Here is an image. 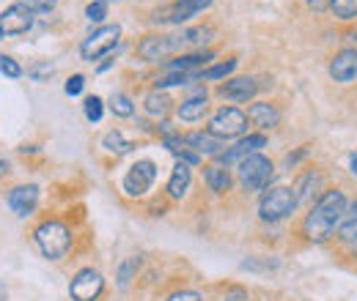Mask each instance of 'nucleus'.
<instances>
[{
  "instance_id": "8",
  "label": "nucleus",
  "mask_w": 357,
  "mask_h": 301,
  "mask_svg": "<svg viewBox=\"0 0 357 301\" xmlns=\"http://www.w3.org/2000/svg\"><path fill=\"white\" fill-rule=\"evenodd\" d=\"M154 178H157V165L151 159H140L124 175V192L130 197H140V195L149 192V186L154 184Z\"/></svg>"
},
{
  "instance_id": "27",
  "label": "nucleus",
  "mask_w": 357,
  "mask_h": 301,
  "mask_svg": "<svg viewBox=\"0 0 357 301\" xmlns=\"http://www.w3.org/2000/svg\"><path fill=\"white\" fill-rule=\"evenodd\" d=\"M110 110L119 115V118H130L135 113V104L130 96H124V93H113V99H110Z\"/></svg>"
},
{
  "instance_id": "20",
  "label": "nucleus",
  "mask_w": 357,
  "mask_h": 301,
  "mask_svg": "<svg viewBox=\"0 0 357 301\" xmlns=\"http://www.w3.org/2000/svg\"><path fill=\"white\" fill-rule=\"evenodd\" d=\"M190 178H192L190 165H187V162H178L176 168H174L171 181H168V195H171L174 200H181V197H184V192H187V186H190Z\"/></svg>"
},
{
  "instance_id": "14",
  "label": "nucleus",
  "mask_w": 357,
  "mask_h": 301,
  "mask_svg": "<svg viewBox=\"0 0 357 301\" xmlns=\"http://www.w3.org/2000/svg\"><path fill=\"white\" fill-rule=\"evenodd\" d=\"M267 145V137L264 134H248V137H242L231 151H225V154H220L218 159H220V165H231V162H242L245 156H250V154H256L259 148H264Z\"/></svg>"
},
{
  "instance_id": "31",
  "label": "nucleus",
  "mask_w": 357,
  "mask_h": 301,
  "mask_svg": "<svg viewBox=\"0 0 357 301\" xmlns=\"http://www.w3.org/2000/svg\"><path fill=\"white\" fill-rule=\"evenodd\" d=\"M0 72H3L6 77H11V80L22 77V66H20L14 58H6V55H0Z\"/></svg>"
},
{
  "instance_id": "9",
  "label": "nucleus",
  "mask_w": 357,
  "mask_h": 301,
  "mask_svg": "<svg viewBox=\"0 0 357 301\" xmlns=\"http://www.w3.org/2000/svg\"><path fill=\"white\" fill-rule=\"evenodd\" d=\"M209 6H212V0H176V3H171L168 8L157 11V14H154V22H174V25H181V22L192 19L195 14H201V11L209 8Z\"/></svg>"
},
{
  "instance_id": "17",
  "label": "nucleus",
  "mask_w": 357,
  "mask_h": 301,
  "mask_svg": "<svg viewBox=\"0 0 357 301\" xmlns=\"http://www.w3.org/2000/svg\"><path fill=\"white\" fill-rule=\"evenodd\" d=\"M184 143L192 145L198 154H206V156H220V154H223V151H220V148H223V140L215 137V134H209V131H206V134H187Z\"/></svg>"
},
{
  "instance_id": "40",
  "label": "nucleus",
  "mask_w": 357,
  "mask_h": 301,
  "mask_svg": "<svg viewBox=\"0 0 357 301\" xmlns=\"http://www.w3.org/2000/svg\"><path fill=\"white\" fill-rule=\"evenodd\" d=\"M308 6L316 8V11H324L327 8V0H308Z\"/></svg>"
},
{
  "instance_id": "16",
  "label": "nucleus",
  "mask_w": 357,
  "mask_h": 301,
  "mask_svg": "<svg viewBox=\"0 0 357 301\" xmlns=\"http://www.w3.org/2000/svg\"><path fill=\"white\" fill-rule=\"evenodd\" d=\"M256 90H259V86L253 77H236V80H228L225 86H220V96L231 99V101H248Z\"/></svg>"
},
{
  "instance_id": "39",
  "label": "nucleus",
  "mask_w": 357,
  "mask_h": 301,
  "mask_svg": "<svg viewBox=\"0 0 357 301\" xmlns=\"http://www.w3.org/2000/svg\"><path fill=\"white\" fill-rule=\"evenodd\" d=\"M305 154H308L305 148H303V151H297V154H289V156H286V165H289V168H294V165H297V162H300Z\"/></svg>"
},
{
  "instance_id": "12",
  "label": "nucleus",
  "mask_w": 357,
  "mask_h": 301,
  "mask_svg": "<svg viewBox=\"0 0 357 301\" xmlns=\"http://www.w3.org/2000/svg\"><path fill=\"white\" fill-rule=\"evenodd\" d=\"M330 77L335 83H352L357 77V49H341L330 63Z\"/></svg>"
},
{
  "instance_id": "26",
  "label": "nucleus",
  "mask_w": 357,
  "mask_h": 301,
  "mask_svg": "<svg viewBox=\"0 0 357 301\" xmlns=\"http://www.w3.org/2000/svg\"><path fill=\"white\" fill-rule=\"evenodd\" d=\"M330 11L338 17V19H355L357 17V0H327Z\"/></svg>"
},
{
  "instance_id": "33",
  "label": "nucleus",
  "mask_w": 357,
  "mask_h": 301,
  "mask_svg": "<svg viewBox=\"0 0 357 301\" xmlns=\"http://www.w3.org/2000/svg\"><path fill=\"white\" fill-rule=\"evenodd\" d=\"M86 17H89L91 22H102V19L107 17V6H105V0L89 3V8H86Z\"/></svg>"
},
{
  "instance_id": "23",
  "label": "nucleus",
  "mask_w": 357,
  "mask_h": 301,
  "mask_svg": "<svg viewBox=\"0 0 357 301\" xmlns=\"http://www.w3.org/2000/svg\"><path fill=\"white\" fill-rule=\"evenodd\" d=\"M338 236L344 241H355L357 238V200L352 206H347V211L341 216V225H338Z\"/></svg>"
},
{
  "instance_id": "29",
  "label": "nucleus",
  "mask_w": 357,
  "mask_h": 301,
  "mask_svg": "<svg viewBox=\"0 0 357 301\" xmlns=\"http://www.w3.org/2000/svg\"><path fill=\"white\" fill-rule=\"evenodd\" d=\"M234 69H236V60L231 58V60H225V63H218V66L204 69V72H201V77H204V80H223V77H228Z\"/></svg>"
},
{
  "instance_id": "42",
  "label": "nucleus",
  "mask_w": 357,
  "mask_h": 301,
  "mask_svg": "<svg viewBox=\"0 0 357 301\" xmlns=\"http://www.w3.org/2000/svg\"><path fill=\"white\" fill-rule=\"evenodd\" d=\"M3 170H8V165H6L3 159H0V172H3Z\"/></svg>"
},
{
  "instance_id": "36",
  "label": "nucleus",
  "mask_w": 357,
  "mask_h": 301,
  "mask_svg": "<svg viewBox=\"0 0 357 301\" xmlns=\"http://www.w3.org/2000/svg\"><path fill=\"white\" fill-rule=\"evenodd\" d=\"M28 74H31L33 80L42 83V80H47V77H52V66H50V63H36V66L28 69Z\"/></svg>"
},
{
  "instance_id": "13",
  "label": "nucleus",
  "mask_w": 357,
  "mask_h": 301,
  "mask_svg": "<svg viewBox=\"0 0 357 301\" xmlns=\"http://www.w3.org/2000/svg\"><path fill=\"white\" fill-rule=\"evenodd\" d=\"M39 203V186L28 184V186H14L8 192V206L17 216H28Z\"/></svg>"
},
{
  "instance_id": "15",
  "label": "nucleus",
  "mask_w": 357,
  "mask_h": 301,
  "mask_svg": "<svg viewBox=\"0 0 357 301\" xmlns=\"http://www.w3.org/2000/svg\"><path fill=\"white\" fill-rule=\"evenodd\" d=\"M245 115H248V121H250V124H256L259 129H275V127L280 124V113H278V107H275V104H269V101L250 104V110H248Z\"/></svg>"
},
{
  "instance_id": "7",
  "label": "nucleus",
  "mask_w": 357,
  "mask_h": 301,
  "mask_svg": "<svg viewBox=\"0 0 357 301\" xmlns=\"http://www.w3.org/2000/svg\"><path fill=\"white\" fill-rule=\"evenodd\" d=\"M248 129V115L242 113V110H236V107H223V110H218V115L212 118V124H209V134H215V137H220V140H228V137H236V134H242V131Z\"/></svg>"
},
{
  "instance_id": "4",
  "label": "nucleus",
  "mask_w": 357,
  "mask_h": 301,
  "mask_svg": "<svg viewBox=\"0 0 357 301\" xmlns=\"http://www.w3.org/2000/svg\"><path fill=\"white\" fill-rule=\"evenodd\" d=\"M272 175H275V165L269 162L267 156H261V154H250V156H245L239 162V181L250 192L267 189Z\"/></svg>"
},
{
  "instance_id": "22",
  "label": "nucleus",
  "mask_w": 357,
  "mask_h": 301,
  "mask_svg": "<svg viewBox=\"0 0 357 301\" xmlns=\"http://www.w3.org/2000/svg\"><path fill=\"white\" fill-rule=\"evenodd\" d=\"M215 58V52H192V55H181L176 60H171L165 69L168 72H190V69H195V66H204L206 60H212Z\"/></svg>"
},
{
  "instance_id": "18",
  "label": "nucleus",
  "mask_w": 357,
  "mask_h": 301,
  "mask_svg": "<svg viewBox=\"0 0 357 301\" xmlns=\"http://www.w3.org/2000/svg\"><path fill=\"white\" fill-rule=\"evenodd\" d=\"M321 189V172L319 170H305L300 175L297 186H294V195H297V203H308L313 195Z\"/></svg>"
},
{
  "instance_id": "3",
  "label": "nucleus",
  "mask_w": 357,
  "mask_h": 301,
  "mask_svg": "<svg viewBox=\"0 0 357 301\" xmlns=\"http://www.w3.org/2000/svg\"><path fill=\"white\" fill-rule=\"evenodd\" d=\"M294 209H297L294 189H289V186H272V189L264 192V197L259 203V216L264 222H280V219L294 214Z\"/></svg>"
},
{
  "instance_id": "2",
  "label": "nucleus",
  "mask_w": 357,
  "mask_h": 301,
  "mask_svg": "<svg viewBox=\"0 0 357 301\" xmlns=\"http://www.w3.org/2000/svg\"><path fill=\"white\" fill-rule=\"evenodd\" d=\"M36 244H39V250H42L45 258L61 260L66 258V252L72 247V233H69V227L63 222L50 219V222H42L36 227Z\"/></svg>"
},
{
  "instance_id": "34",
  "label": "nucleus",
  "mask_w": 357,
  "mask_h": 301,
  "mask_svg": "<svg viewBox=\"0 0 357 301\" xmlns=\"http://www.w3.org/2000/svg\"><path fill=\"white\" fill-rule=\"evenodd\" d=\"M135 268H137V258H130L124 266H121V271H119V285H121V288H127V285H130Z\"/></svg>"
},
{
  "instance_id": "44",
  "label": "nucleus",
  "mask_w": 357,
  "mask_h": 301,
  "mask_svg": "<svg viewBox=\"0 0 357 301\" xmlns=\"http://www.w3.org/2000/svg\"><path fill=\"white\" fill-rule=\"evenodd\" d=\"M0 39H3V31H0Z\"/></svg>"
},
{
  "instance_id": "35",
  "label": "nucleus",
  "mask_w": 357,
  "mask_h": 301,
  "mask_svg": "<svg viewBox=\"0 0 357 301\" xmlns=\"http://www.w3.org/2000/svg\"><path fill=\"white\" fill-rule=\"evenodd\" d=\"M17 3H22V6L31 8V11H52L58 0H17Z\"/></svg>"
},
{
  "instance_id": "30",
  "label": "nucleus",
  "mask_w": 357,
  "mask_h": 301,
  "mask_svg": "<svg viewBox=\"0 0 357 301\" xmlns=\"http://www.w3.org/2000/svg\"><path fill=\"white\" fill-rule=\"evenodd\" d=\"M181 36H184V44H204L209 42L212 28H192V31H184Z\"/></svg>"
},
{
  "instance_id": "24",
  "label": "nucleus",
  "mask_w": 357,
  "mask_h": 301,
  "mask_svg": "<svg viewBox=\"0 0 357 301\" xmlns=\"http://www.w3.org/2000/svg\"><path fill=\"white\" fill-rule=\"evenodd\" d=\"M102 145L110 151V154H116V156H121V154H130L135 145L121 134V131H107L105 134V140H102Z\"/></svg>"
},
{
  "instance_id": "37",
  "label": "nucleus",
  "mask_w": 357,
  "mask_h": 301,
  "mask_svg": "<svg viewBox=\"0 0 357 301\" xmlns=\"http://www.w3.org/2000/svg\"><path fill=\"white\" fill-rule=\"evenodd\" d=\"M83 86H86V77H83V74H75V77L66 83V93H69V96H77V93L83 90Z\"/></svg>"
},
{
  "instance_id": "19",
  "label": "nucleus",
  "mask_w": 357,
  "mask_h": 301,
  "mask_svg": "<svg viewBox=\"0 0 357 301\" xmlns=\"http://www.w3.org/2000/svg\"><path fill=\"white\" fill-rule=\"evenodd\" d=\"M206 110H209L206 96H190V99H184V101L178 104L176 113L181 121H201V118L206 115Z\"/></svg>"
},
{
  "instance_id": "6",
  "label": "nucleus",
  "mask_w": 357,
  "mask_h": 301,
  "mask_svg": "<svg viewBox=\"0 0 357 301\" xmlns=\"http://www.w3.org/2000/svg\"><path fill=\"white\" fill-rule=\"evenodd\" d=\"M184 47V36L181 33H171V36H146L137 44V55L143 60H162L168 55H174L176 49Z\"/></svg>"
},
{
  "instance_id": "5",
  "label": "nucleus",
  "mask_w": 357,
  "mask_h": 301,
  "mask_svg": "<svg viewBox=\"0 0 357 301\" xmlns=\"http://www.w3.org/2000/svg\"><path fill=\"white\" fill-rule=\"evenodd\" d=\"M119 36H121V28L119 25H105V28L93 31L89 39L80 44V55L86 60H99L102 55H107L119 44Z\"/></svg>"
},
{
  "instance_id": "38",
  "label": "nucleus",
  "mask_w": 357,
  "mask_h": 301,
  "mask_svg": "<svg viewBox=\"0 0 357 301\" xmlns=\"http://www.w3.org/2000/svg\"><path fill=\"white\" fill-rule=\"evenodd\" d=\"M168 301H204V296L195 293V291H178V293H174Z\"/></svg>"
},
{
  "instance_id": "41",
  "label": "nucleus",
  "mask_w": 357,
  "mask_h": 301,
  "mask_svg": "<svg viewBox=\"0 0 357 301\" xmlns=\"http://www.w3.org/2000/svg\"><path fill=\"white\" fill-rule=\"evenodd\" d=\"M349 168H352V172L357 175V151L352 154V162H349Z\"/></svg>"
},
{
  "instance_id": "28",
  "label": "nucleus",
  "mask_w": 357,
  "mask_h": 301,
  "mask_svg": "<svg viewBox=\"0 0 357 301\" xmlns=\"http://www.w3.org/2000/svg\"><path fill=\"white\" fill-rule=\"evenodd\" d=\"M195 77H201V74H190V72H171V74H165V77H160V80H157V90H160V88H171V86H187V83H192Z\"/></svg>"
},
{
  "instance_id": "32",
  "label": "nucleus",
  "mask_w": 357,
  "mask_h": 301,
  "mask_svg": "<svg viewBox=\"0 0 357 301\" xmlns=\"http://www.w3.org/2000/svg\"><path fill=\"white\" fill-rule=\"evenodd\" d=\"M83 107H86V118H89V121L96 124V121L102 118V99H99V96H89Z\"/></svg>"
},
{
  "instance_id": "43",
  "label": "nucleus",
  "mask_w": 357,
  "mask_h": 301,
  "mask_svg": "<svg viewBox=\"0 0 357 301\" xmlns=\"http://www.w3.org/2000/svg\"><path fill=\"white\" fill-rule=\"evenodd\" d=\"M352 252H355V258H357V238L352 241Z\"/></svg>"
},
{
  "instance_id": "1",
  "label": "nucleus",
  "mask_w": 357,
  "mask_h": 301,
  "mask_svg": "<svg viewBox=\"0 0 357 301\" xmlns=\"http://www.w3.org/2000/svg\"><path fill=\"white\" fill-rule=\"evenodd\" d=\"M344 211H347V197H344V192H341V189H327V192L316 200L311 214L305 216V222H303L305 238L313 241V244L330 241L333 233H335V227L341 225Z\"/></svg>"
},
{
  "instance_id": "11",
  "label": "nucleus",
  "mask_w": 357,
  "mask_h": 301,
  "mask_svg": "<svg viewBox=\"0 0 357 301\" xmlns=\"http://www.w3.org/2000/svg\"><path fill=\"white\" fill-rule=\"evenodd\" d=\"M31 28H33V11L25 8L22 3H14V6H8V8L0 14V31H3V36L28 33Z\"/></svg>"
},
{
  "instance_id": "10",
  "label": "nucleus",
  "mask_w": 357,
  "mask_h": 301,
  "mask_svg": "<svg viewBox=\"0 0 357 301\" xmlns=\"http://www.w3.org/2000/svg\"><path fill=\"white\" fill-rule=\"evenodd\" d=\"M102 288H105L102 274L93 271V268H83V271H77V277L72 279L69 293H72L75 301H96L99 293H102Z\"/></svg>"
},
{
  "instance_id": "21",
  "label": "nucleus",
  "mask_w": 357,
  "mask_h": 301,
  "mask_svg": "<svg viewBox=\"0 0 357 301\" xmlns=\"http://www.w3.org/2000/svg\"><path fill=\"white\" fill-rule=\"evenodd\" d=\"M204 178H206V186L212 189V192H218V195H223L231 189V172L220 168V165H209V168H204Z\"/></svg>"
},
{
  "instance_id": "25",
  "label": "nucleus",
  "mask_w": 357,
  "mask_h": 301,
  "mask_svg": "<svg viewBox=\"0 0 357 301\" xmlns=\"http://www.w3.org/2000/svg\"><path fill=\"white\" fill-rule=\"evenodd\" d=\"M168 110H171V99H168L165 93L151 90V93L146 96V113H149V115H165Z\"/></svg>"
}]
</instances>
